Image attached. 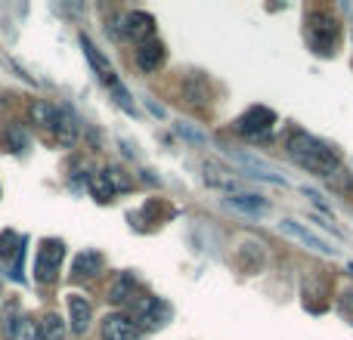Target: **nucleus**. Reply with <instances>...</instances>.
<instances>
[{
  "instance_id": "nucleus-8",
  "label": "nucleus",
  "mask_w": 353,
  "mask_h": 340,
  "mask_svg": "<svg viewBox=\"0 0 353 340\" xmlns=\"http://www.w3.org/2000/svg\"><path fill=\"white\" fill-rule=\"evenodd\" d=\"M81 47H84V56H87V62H90V68L97 72L99 84L109 87V90H115L121 81H118V74H115V68H112V62L103 56V50H97V43H93L87 34H81Z\"/></svg>"
},
{
  "instance_id": "nucleus-24",
  "label": "nucleus",
  "mask_w": 353,
  "mask_h": 340,
  "mask_svg": "<svg viewBox=\"0 0 353 340\" xmlns=\"http://www.w3.org/2000/svg\"><path fill=\"white\" fill-rule=\"evenodd\" d=\"M146 105H149V111H152L155 118H165V109H161L159 103H152V99H146Z\"/></svg>"
},
{
  "instance_id": "nucleus-13",
  "label": "nucleus",
  "mask_w": 353,
  "mask_h": 340,
  "mask_svg": "<svg viewBox=\"0 0 353 340\" xmlns=\"http://www.w3.org/2000/svg\"><path fill=\"white\" fill-rule=\"evenodd\" d=\"M31 121L53 136L62 121V105L50 103V99H34V103H31Z\"/></svg>"
},
{
  "instance_id": "nucleus-16",
  "label": "nucleus",
  "mask_w": 353,
  "mask_h": 340,
  "mask_svg": "<svg viewBox=\"0 0 353 340\" xmlns=\"http://www.w3.org/2000/svg\"><path fill=\"white\" fill-rule=\"evenodd\" d=\"M65 334H68V322H62L56 312H47L37 322V337L41 340H65Z\"/></svg>"
},
{
  "instance_id": "nucleus-7",
  "label": "nucleus",
  "mask_w": 353,
  "mask_h": 340,
  "mask_svg": "<svg viewBox=\"0 0 353 340\" xmlns=\"http://www.w3.org/2000/svg\"><path fill=\"white\" fill-rule=\"evenodd\" d=\"M65 310H68V331L74 337L87 334L93 325V306L84 294H68L65 297Z\"/></svg>"
},
{
  "instance_id": "nucleus-19",
  "label": "nucleus",
  "mask_w": 353,
  "mask_h": 340,
  "mask_svg": "<svg viewBox=\"0 0 353 340\" xmlns=\"http://www.w3.org/2000/svg\"><path fill=\"white\" fill-rule=\"evenodd\" d=\"M6 340H41V337H37V322L22 312V316L12 322V328H10V334H6Z\"/></svg>"
},
{
  "instance_id": "nucleus-14",
  "label": "nucleus",
  "mask_w": 353,
  "mask_h": 340,
  "mask_svg": "<svg viewBox=\"0 0 353 340\" xmlns=\"http://www.w3.org/2000/svg\"><path fill=\"white\" fill-rule=\"evenodd\" d=\"M99 273H103V254L99 251H81V254H74V260H72L74 281H87Z\"/></svg>"
},
{
  "instance_id": "nucleus-23",
  "label": "nucleus",
  "mask_w": 353,
  "mask_h": 340,
  "mask_svg": "<svg viewBox=\"0 0 353 340\" xmlns=\"http://www.w3.org/2000/svg\"><path fill=\"white\" fill-rule=\"evenodd\" d=\"M6 134H10V142H12V149H16V152H22V149L28 146V136H25L19 127H10Z\"/></svg>"
},
{
  "instance_id": "nucleus-11",
  "label": "nucleus",
  "mask_w": 353,
  "mask_h": 340,
  "mask_svg": "<svg viewBox=\"0 0 353 340\" xmlns=\"http://www.w3.org/2000/svg\"><path fill=\"white\" fill-rule=\"evenodd\" d=\"M279 229L285 232V235L298 238L301 244H307V248H313V251H316V254H323V257H335V254H338V251L332 248V244H325L323 238L316 235V232H310V229H307V226H301L298 220H282V223H279Z\"/></svg>"
},
{
  "instance_id": "nucleus-1",
  "label": "nucleus",
  "mask_w": 353,
  "mask_h": 340,
  "mask_svg": "<svg viewBox=\"0 0 353 340\" xmlns=\"http://www.w3.org/2000/svg\"><path fill=\"white\" fill-rule=\"evenodd\" d=\"M282 146H285V155L294 164L310 170V173L325 176V180L341 173V158H338V152L332 146H325L323 140H316L313 134H307V130H301V127L288 130Z\"/></svg>"
},
{
  "instance_id": "nucleus-6",
  "label": "nucleus",
  "mask_w": 353,
  "mask_h": 340,
  "mask_svg": "<svg viewBox=\"0 0 353 340\" xmlns=\"http://www.w3.org/2000/svg\"><path fill=\"white\" fill-rule=\"evenodd\" d=\"M121 37H128V41H134L137 47L146 41H152L155 37V19L149 16V12L143 10H130L121 16Z\"/></svg>"
},
{
  "instance_id": "nucleus-22",
  "label": "nucleus",
  "mask_w": 353,
  "mask_h": 340,
  "mask_svg": "<svg viewBox=\"0 0 353 340\" xmlns=\"http://www.w3.org/2000/svg\"><path fill=\"white\" fill-rule=\"evenodd\" d=\"M176 134H180V136H183V140L195 142V146H205V142H208V140H205V136H201V134H199V130H192V127H189V124H183V121H180V124H176Z\"/></svg>"
},
{
  "instance_id": "nucleus-10",
  "label": "nucleus",
  "mask_w": 353,
  "mask_h": 340,
  "mask_svg": "<svg viewBox=\"0 0 353 340\" xmlns=\"http://www.w3.org/2000/svg\"><path fill=\"white\" fill-rule=\"evenodd\" d=\"M137 297H140V281H137L134 273H118L109 291H105V300L112 306H130Z\"/></svg>"
},
{
  "instance_id": "nucleus-18",
  "label": "nucleus",
  "mask_w": 353,
  "mask_h": 340,
  "mask_svg": "<svg viewBox=\"0 0 353 340\" xmlns=\"http://www.w3.org/2000/svg\"><path fill=\"white\" fill-rule=\"evenodd\" d=\"M87 189H90V195L99 201V204H109L112 198H115V189H112V182L105 180V173L99 170V173H90V180H87Z\"/></svg>"
},
{
  "instance_id": "nucleus-25",
  "label": "nucleus",
  "mask_w": 353,
  "mask_h": 340,
  "mask_svg": "<svg viewBox=\"0 0 353 340\" xmlns=\"http://www.w3.org/2000/svg\"><path fill=\"white\" fill-rule=\"evenodd\" d=\"M350 273H353V263H350Z\"/></svg>"
},
{
  "instance_id": "nucleus-21",
  "label": "nucleus",
  "mask_w": 353,
  "mask_h": 340,
  "mask_svg": "<svg viewBox=\"0 0 353 340\" xmlns=\"http://www.w3.org/2000/svg\"><path fill=\"white\" fill-rule=\"evenodd\" d=\"M103 173H105V180L112 182V189H115V192H128V189L134 186V182H130L128 176H124V170H121V167H105Z\"/></svg>"
},
{
  "instance_id": "nucleus-17",
  "label": "nucleus",
  "mask_w": 353,
  "mask_h": 340,
  "mask_svg": "<svg viewBox=\"0 0 353 340\" xmlns=\"http://www.w3.org/2000/svg\"><path fill=\"white\" fill-rule=\"evenodd\" d=\"M205 186H211V189H223V192H236L239 189V180L232 173H226V170H220V167H214V164H205Z\"/></svg>"
},
{
  "instance_id": "nucleus-4",
  "label": "nucleus",
  "mask_w": 353,
  "mask_h": 340,
  "mask_svg": "<svg viewBox=\"0 0 353 340\" xmlns=\"http://www.w3.org/2000/svg\"><path fill=\"white\" fill-rule=\"evenodd\" d=\"M273 127H276V111L267 109V105H251L248 111H242V115L232 121V130H236L239 136H245V140H251V142L270 140Z\"/></svg>"
},
{
  "instance_id": "nucleus-15",
  "label": "nucleus",
  "mask_w": 353,
  "mask_h": 340,
  "mask_svg": "<svg viewBox=\"0 0 353 340\" xmlns=\"http://www.w3.org/2000/svg\"><path fill=\"white\" fill-rule=\"evenodd\" d=\"M226 204L239 213H248V217H263L270 211V201L263 195H251V192H236L226 198Z\"/></svg>"
},
{
  "instance_id": "nucleus-20",
  "label": "nucleus",
  "mask_w": 353,
  "mask_h": 340,
  "mask_svg": "<svg viewBox=\"0 0 353 340\" xmlns=\"http://www.w3.org/2000/svg\"><path fill=\"white\" fill-rule=\"evenodd\" d=\"M22 316V312H19V304L16 300H6V306H3V312H0V331H3V337L10 334V328H12V322H16V319Z\"/></svg>"
},
{
  "instance_id": "nucleus-3",
  "label": "nucleus",
  "mask_w": 353,
  "mask_h": 340,
  "mask_svg": "<svg viewBox=\"0 0 353 340\" xmlns=\"http://www.w3.org/2000/svg\"><path fill=\"white\" fill-rule=\"evenodd\" d=\"M128 310H130L128 312L130 322H134L143 334H146V331H161L174 319L171 304H168L165 297H152V294H140V297H137Z\"/></svg>"
},
{
  "instance_id": "nucleus-12",
  "label": "nucleus",
  "mask_w": 353,
  "mask_h": 340,
  "mask_svg": "<svg viewBox=\"0 0 353 340\" xmlns=\"http://www.w3.org/2000/svg\"><path fill=\"white\" fill-rule=\"evenodd\" d=\"M165 43L159 41V37H152V41H146V43H140V47L134 50V62H137V68L140 72H146V74H155L161 65H165Z\"/></svg>"
},
{
  "instance_id": "nucleus-5",
  "label": "nucleus",
  "mask_w": 353,
  "mask_h": 340,
  "mask_svg": "<svg viewBox=\"0 0 353 340\" xmlns=\"http://www.w3.org/2000/svg\"><path fill=\"white\" fill-rule=\"evenodd\" d=\"M62 260H65V244L59 238H43L41 251H37V260H34V279L41 285H50V281L59 279V269Z\"/></svg>"
},
{
  "instance_id": "nucleus-9",
  "label": "nucleus",
  "mask_w": 353,
  "mask_h": 340,
  "mask_svg": "<svg viewBox=\"0 0 353 340\" xmlns=\"http://www.w3.org/2000/svg\"><path fill=\"white\" fill-rule=\"evenodd\" d=\"M99 337L103 340H143V331L130 322L128 312H109L99 325Z\"/></svg>"
},
{
  "instance_id": "nucleus-2",
  "label": "nucleus",
  "mask_w": 353,
  "mask_h": 340,
  "mask_svg": "<svg viewBox=\"0 0 353 340\" xmlns=\"http://www.w3.org/2000/svg\"><path fill=\"white\" fill-rule=\"evenodd\" d=\"M304 34H307V43L316 56H335V47H338V34H341V25L338 19L332 16L329 10H310L304 16Z\"/></svg>"
}]
</instances>
